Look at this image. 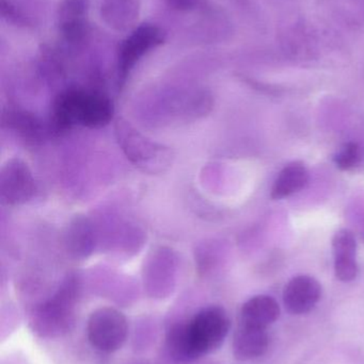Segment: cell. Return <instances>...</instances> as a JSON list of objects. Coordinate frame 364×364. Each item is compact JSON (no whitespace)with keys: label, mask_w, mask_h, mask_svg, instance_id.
<instances>
[{"label":"cell","mask_w":364,"mask_h":364,"mask_svg":"<svg viewBox=\"0 0 364 364\" xmlns=\"http://www.w3.org/2000/svg\"><path fill=\"white\" fill-rule=\"evenodd\" d=\"M78 282L68 277L55 295L36 308L29 325L36 336L45 339L62 337L75 324V305L78 297Z\"/></svg>","instance_id":"cell-1"},{"label":"cell","mask_w":364,"mask_h":364,"mask_svg":"<svg viewBox=\"0 0 364 364\" xmlns=\"http://www.w3.org/2000/svg\"><path fill=\"white\" fill-rule=\"evenodd\" d=\"M110 100L96 93L68 91L58 97L53 107V122L57 127L75 125L96 128L106 125L113 119Z\"/></svg>","instance_id":"cell-2"},{"label":"cell","mask_w":364,"mask_h":364,"mask_svg":"<svg viewBox=\"0 0 364 364\" xmlns=\"http://www.w3.org/2000/svg\"><path fill=\"white\" fill-rule=\"evenodd\" d=\"M87 335L91 346L100 352H117L128 339V320L115 308H100L88 320Z\"/></svg>","instance_id":"cell-3"},{"label":"cell","mask_w":364,"mask_h":364,"mask_svg":"<svg viewBox=\"0 0 364 364\" xmlns=\"http://www.w3.org/2000/svg\"><path fill=\"white\" fill-rule=\"evenodd\" d=\"M192 341L200 357L217 350L224 344L231 328V321L226 310L211 306L199 311L188 322Z\"/></svg>","instance_id":"cell-4"},{"label":"cell","mask_w":364,"mask_h":364,"mask_svg":"<svg viewBox=\"0 0 364 364\" xmlns=\"http://www.w3.org/2000/svg\"><path fill=\"white\" fill-rule=\"evenodd\" d=\"M322 297V284L310 275H297L284 287V308L288 314L303 316L314 309Z\"/></svg>","instance_id":"cell-5"},{"label":"cell","mask_w":364,"mask_h":364,"mask_svg":"<svg viewBox=\"0 0 364 364\" xmlns=\"http://www.w3.org/2000/svg\"><path fill=\"white\" fill-rule=\"evenodd\" d=\"M34 181L29 168L19 160L9 162L1 174L2 198L6 203H25L33 195Z\"/></svg>","instance_id":"cell-6"},{"label":"cell","mask_w":364,"mask_h":364,"mask_svg":"<svg viewBox=\"0 0 364 364\" xmlns=\"http://www.w3.org/2000/svg\"><path fill=\"white\" fill-rule=\"evenodd\" d=\"M333 267L336 277L342 282H352L359 273L357 242L348 229L337 231L333 239Z\"/></svg>","instance_id":"cell-7"},{"label":"cell","mask_w":364,"mask_h":364,"mask_svg":"<svg viewBox=\"0 0 364 364\" xmlns=\"http://www.w3.org/2000/svg\"><path fill=\"white\" fill-rule=\"evenodd\" d=\"M162 41V32L154 26H141L135 30L120 49L119 66L121 73H128L147 51L157 46Z\"/></svg>","instance_id":"cell-8"},{"label":"cell","mask_w":364,"mask_h":364,"mask_svg":"<svg viewBox=\"0 0 364 364\" xmlns=\"http://www.w3.org/2000/svg\"><path fill=\"white\" fill-rule=\"evenodd\" d=\"M267 329L239 324L232 342L233 356L239 361H250L264 356L269 350Z\"/></svg>","instance_id":"cell-9"},{"label":"cell","mask_w":364,"mask_h":364,"mask_svg":"<svg viewBox=\"0 0 364 364\" xmlns=\"http://www.w3.org/2000/svg\"><path fill=\"white\" fill-rule=\"evenodd\" d=\"M279 318L280 306L274 297L256 295L241 306L239 324L267 329Z\"/></svg>","instance_id":"cell-10"},{"label":"cell","mask_w":364,"mask_h":364,"mask_svg":"<svg viewBox=\"0 0 364 364\" xmlns=\"http://www.w3.org/2000/svg\"><path fill=\"white\" fill-rule=\"evenodd\" d=\"M308 182L309 171L305 164L292 162L284 166L278 175L271 188V197L275 200H279L292 196L305 188Z\"/></svg>","instance_id":"cell-11"},{"label":"cell","mask_w":364,"mask_h":364,"mask_svg":"<svg viewBox=\"0 0 364 364\" xmlns=\"http://www.w3.org/2000/svg\"><path fill=\"white\" fill-rule=\"evenodd\" d=\"M167 350L173 360L179 363H190L201 358L194 346L187 323L172 325L167 333Z\"/></svg>","instance_id":"cell-12"},{"label":"cell","mask_w":364,"mask_h":364,"mask_svg":"<svg viewBox=\"0 0 364 364\" xmlns=\"http://www.w3.org/2000/svg\"><path fill=\"white\" fill-rule=\"evenodd\" d=\"M68 243L77 256H87V252L91 250L92 246L91 227L87 220L78 218L73 223L68 231Z\"/></svg>","instance_id":"cell-13"},{"label":"cell","mask_w":364,"mask_h":364,"mask_svg":"<svg viewBox=\"0 0 364 364\" xmlns=\"http://www.w3.org/2000/svg\"><path fill=\"white\" fill-rule=\"evenodd\" d=\"M363 159V151L357 143L350 142L341 147L333 158L336 166L342 171H350L356 168Z\"/></svg>","instance_id":"cell-14"},{"label":"cell","mask_w":364,"mask_h":364,"mask_svg":"<svg viewBox=\"0 0 364 364\" xmlns=\"http://www.w3.org/2000/svg\"><path fill=\"white\" fill-rule=\"evenodd\" d=\"M173 1L177 4V6H188L192 0H173Z\"/></svg>","instance_id":"cell-15"}]
</instances>
